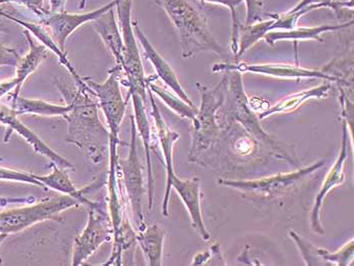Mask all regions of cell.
Masks as SVG:
<instances>
[{
    "label": "cell",
    "instance_id": "484cf974",
    "mask_svg": "<svg viewBox=\"0 0 354 266\" xmlns=\"http://www.w3.org/2000/svg\"><path fill=\"white\" fill-rule=\"evenodd\" d=\"M153 76L147 78V88L152 91V93L158 95L161 98V100L168 106L171 108L176 115L179 117H183V119L192 120L196 117L198 113V108L196 106H191V104L185 102V100L181 99L178 95H174V93H169L162 87L158 86L152 82Z\"/></svg>",
    "mask_w": 354,
    "mask_h": 266
},
{
    "label": "cell",
    "instance_id": "5b68a950",
    "mask_svg": "<svg viewBox=\"0 0 354 266\" xmlns=\"http://www.w3.org/2000/svg\"><path fill=\"white\" fill-rule=\"evenodd\" d=\"M324 165L325 160H320L295 172L275 174L254 180H227L222 178L218 183L236 189L245 196H252L260 200H272L294 193L305 182L306 178L322 169Z\"/></svg>",
    "mask_w": 354,
    "mask_h": 266
},
{
    "label": "cell",
    "instance_id": "7a4b0ae2",
    "mask_svg": "<svg viewBox=\"0 0 354 266\" xmlns=\"http://www.w3.org/2000/svg\"><path fill=\"white\" fill-rule=\"evenodd\" d=\"M154 2L162 8L176 28L183 58H192L204 51L215 52L218 55L226 57L224 48L209 30L207 19L187 0H154Z\"/></svg>",
    "mask_w": 354,
    "mask_h": 266
},
{
    "label": "cell",
    "instance_id": "9c48e42d",
    "mask_svg": "<svg viewBox=\"0 0 354 266\" xmlns=\"http://www.w3.org/2000/svg\"><path fill=\"white\" fill-rule=\"evenodd\" d=\"M137 134L134 115H131L130 150L127 158L118 160V167L121 169L124 189L132 210L133 219L138 231H142L147 227L143 213V198L146 189L144 187L143 167L138 155Z\"/></svg>",
    "mask_w": 354,
    "mask_h": 266
},
{
    "label": "cell",
    "instance_id": "7402d4cb",
    "mask_svg": "<svg viewBox=\"0 0 354 266\" xmlns=\"http://www.w3.org/2000/svg\"><path fill=\"white\" fill-rule=\"evenodd\" d=\"M164 239L165 231L157 224L146 227L136 233L137 243L141 247L148 265H162Z\"/></svg>",
    "mask_w": 354,
    "mask_h": 266
},
{
    "label": "cell",
    "instance_id": "6da1fadb",
    "mask_svg": "<svg viewBox=\"0 0 354 266\" xmlns=\"http://www.w3.org/2000/svg\"><path fill=\"white\" fill-rule=\"evenodd\" d=\"M55 84L70 106L69 112L63 117L68 123L65 141L77 146L93 164H100L109 148V131L100 121V104L95 93L85 82L76 85L75 91L59 80Z\"/></svg>",
    "mask_w": 354,
    "mask_h": 266
},
{
    "label": "cell",
    "instance_id": "ffe728a7",
    "mask_svg": "<svg viewBox=\"0 0 354 266\" xmlns=\"http://www.w3.org/2000/svg\"><path fill=\"white\" fill-rule=\"evenodd\" d=\"M93 28L102 38V42L115 57L117 65L123 64L124 43L119 26L115 19L113 8L104 12L102 17L93 21Z\"/></svg>",
    "mask_w": 354,
    "mask_h": 266
},
{
    "label": "cell",
    "instance_id": "836d02e7",
    "mask_svg": "<svg viewBox=\"0 0 354 266\" xmlns=\"http://www.w3.org/2000/svg\"><path fill=\"white\" fill-rule=\"evenodd\" d=\"M36 200L34 196L26 198H0V208L8 206V204H32Z\"/></svg>",
    "mask_w": 354,
    "mask_h": 266
},
{
    "label": "cell",
    "instance_id": "30bf717a",
    "mask_svg": "<svg viewBox=\"0 0 354 266\" xmlns=\"http://www.w3.org/2000/svg\"><path fill=\"white\" fill-rule=\"evenodd\" d=\"M88 219L85 228L74 240L71 265H82L100 245L113 238L111 219L102 205L91 202L86 207Z\"/></svg>",
    "mask_w": 354,
    "mask_h": 266
},
{
    "label": "cell",
    "instance_id": "f35d334b",
    "mask_svg": "<svg viewBox=\"0 0 354 266\" xmlns=\"http://www.w3.org/2000/svg\"><path fill=\"white\" fill-rule=\"evenodd\" d=\"M0 161H2V159H1V158H0Z\"/></svg>",
    "mask_w": 354,
    "mask_h": 266
},
{
    "label": "cell",
    "instance_id": "3957f363",
    "mask_svg": "<svg viewBox=\"0 0 354 266\" xmlns=\"http://www.w3.org/2000/svg\"><path fill=\"white\" fill-rule=\"evenodd\" d=\"M202 102L194 119L192 120V146L189 161L201 162L202 155L207 152L220 136V126L217 124V112L226 99V77L213 88L196 84Z\"/></svg>",
    "mask_w": 354,
    "mask_h": 266
},
{
    "label": "cell",
    "instance_id": "d6a6232c",
    "mask_svg": "<svg viewBox=\"0 0 354 266\" xmlns=\"http://www.w3.org/2000/svg\"><path fill=\"white\" fill-rule=\"evenodd\" d=\"M19 61H21V58L17 55V52L0 46V65L10 64L17 65V66Z\"/></svg>",
    "mask_w": 354,
    "mask_h": 266
},
{
    "label": "cell",
    "instance_id": "d6986e66",
    "mask_svg": "<svg viewBox=\"0 0 354 266\" xmlns=\"http://www.w3.org/2000/svg\"><path fill=\"white\" fill-rule=\"evenodd\" d=\"M149 93L151 102V115L154 120L155 128H156L157 137L160 143L164 157V165L166 169V182L170 180L176 174L174 167V146L178 141L179 134L170 130L169 126L164 121L160 110L157 106L152 91L147 88Z\"/></svg>",
    "mask_w": 354,
    "mask_h": 266
},
{
    "label": "cell",
    "instance_id": "d4e9b609",
    "mask_svg": "<svg viewBox=\"0 0 354 266\" xmlns=\"http://www.w3.org/2000/svg\"><path fill=\"white\" fill-rule=\"evenodd\" d=\"M274 19L266 21L253 23V25H241L239 28V41H238V53L236 54V60L239 62L240 58L247 50L250 49L259 40L264 38L268 32H272V25Z\"/></svg>",
    "mask_w": 354,
    "mask_h": 266
},
{
    "label": "cell",
    "instance_id": "9a60e30c",
    "mask_svg": "<svg viewBox=\"0 0 354 266\" xmlns=\"http://www.w3.org/2000/svg\"><path fill=\"white\" fill-rule=\"evenodd\" d=\"M133 28H134L135 35H136L138 40H139L142 47H143L144 55H145L146 58L150 61L151 64L154 67L155 70H156L157 76H158L169 88H171V91H174V93H176V95H178L181 99L185 100V102L191 104V106H194L191 98L189 97L185 89L181 86L176 72H174L171 66L164 60L162 56L155 50V48L153 47L149 40L146 38L145 35L142 32L139 25H138V21H133Z\"/></svg>",
    "mask_w": 354,
    "mask_h": 266
},
{
    "label": "cell",
    "instance_id": "83f0119b",
    "mask_svg": "<svg viewBox=\"0 0 354 266\" xmlns=\"http://www.w3.org/2000/svg\"><path fill=\"white\" fill-rule=\"evenodd\" d=\"M354 252V241L351 239V241L345 243L339 250L335 252H330L326 249L318 247V253L326 263L331 265H336L338 266H348L351 265L353 260Z\"/></svg>",
    "mask_w": 354,
    "mask_h": 266
},
{
    "label": "cell",
    "instance_id": "4dcf8cb0",
    "mask_svg": "<svg viewBox=\"0 0 354 266\" xmlns=\"http://www.w3.org/2000/svg\"><path fill=\"white\" fill-rule=\"evenodd\" d=\"M0 180L28 183V184L36 185V187H41L45 191H48L45 185L35 178L34 174L26 173V172L19 171V170L1 169L0 167Z\"/></svg>",
    "mask_w": 354,
    "mask_h": 266
},
{
    "label": "cell",
    "instance_id": "4fadbf2b",
    "mask_svg": "<svg viewBox=\"0 0 354 266\" xmlns=\"http://www.w3.org/2000/svg\"><path fill=\"white\" fill-rule=\"evenodd\" d=\"M348 131V125L345 123V121H343L342 142H341L339 155H338L333 167L328 172L324 182H323L318 195L315 198L314 207L312 209L311 215H310V223H311L312 231L316 233V234L321 235V236L325 234L324 227H323L322 222H321V211H322V206L324 204L325 198H326L328 193L334 187L342 184L345 182L344 165L345 161L348 158V154H347Z\"/></svg>",
    "mask_w": 354,
    "mask_h": 266
},
{
    "label": "cell",
    "instance_id": "277c9868",
    "mask_svg": "<svg viewBox=\"0 0 354 266\" xmlns=\"http://www.w3.org/2000/svg\"><path fill=\"white\" fill-rule=\"evenodd\" d=\"M226 77L227 115L229 122L240 124L246 132L274 151L279 158L292 162V158L279 145V142L270 137L259 123V115L253 112L250 102L244 89L242 73L238 71H225Z\"/></svg>",
    "mask_w": 354,
    "mask_h": 266
},
{
    "label": "cell",
    "instance_id": "8fae6325",
    "mask_svg": "<svg viewBox=\"0 0 354 266\" xmlns=\"http://www.w3.org/2000/svg\"><path fill=\"white\" fill-rule=\"evenodd\" d=\"M174 189L177 195L183 200L187 208V213L191 217L192 225L198 234L205 241L211 239V234L207 232L205 228L204 219H203L202 206H201V180L200 178H194L189 180H180L174 174L168 182H166L165 193H164L162 207V215L164 217H169V200L170 193Z\"/></svg>",
    "mask_w": 354,
    "mask_h": 266
},
{
    "label": "cell",
    "instance_id": "ac0fdd59",
    "mask_svg": "<svg viewBox=\"0 0 354 266\" xmlns=\"http://www.w3.org/2000/svg\"><path fill=\"white\" fill-rule=\"evenodd\" d=\"M27 37L28 44H30V52L25 58L21 59L19 64H17V78H15L12 82L0 84V97H2L4 93H8L12 88H15L12 98L19 97V89H21L26 78L36 70L39 65L49 55L47 47L35 43L32 38L28 36V34H27Z\"/></svg>",
    "mask_w": 354,
    "mask_h": 266
},
{
    "label": "cell",
    "instance_id": "2e32d148",
    "mask_svg": "<svg viewBox=\"0 0 354 266\" xmlns=\"http://www.w3.org/2000/svg\"><path fill=\"white\" fill-rule=\"evenodd\" d=\"M52 172L48 175H36L35 178L43 183L47 189H53L58 191L61 195H66L75 198L82 204V206H89L93 200L86 198V193L100 189L102 182L100 183L93 182L88 187H84L83 189H76L75 185L71 182L68 175V170L59 167L58 165L51 163Z\"/></svg>",
    "mask_w": 354,
    "mask_h": 266
},
{
    "label": "cell",
    "instance_id": "f1b7e54d",
    "mask_svg": "<svg viewBox=\"0 0 354 266\" xmlns=\"http://www.w3.org/2000/svg\"><path fill=\"white\" fill-rule=\"evenodd\" d=\"M201 2H209V3L221 4L230 10L232 15L231 30V50L234 55L238 53V41H239L240 23L236 14V8L243 2V0H200Z\"/></svg>",
    "mask_w": 354,
    "mask_h": 266
},
{
    "label": "cell",
    "instance_id": "d590c367",
    "mask_svg": "<svg viewBox=\"0 0 354 266\" xmlns=\"http://www.w3.org/2000/svg\"><path fill=\"white\" fill-rule=\"evenodd\" d=\"M24 3L27 4L28 8L32 10H41V6H43V0H21Z\"/></svg>",
    "mask_w": 354,
    "mask_h": 266
},
{
    "label": "cell",
    "instance_id": "44dd1931",
    "mask_svg": "<svg viewBox=\"0 0 354 266\" xmlns=\"http://www.w3.org/2000/svg\"><path fill=\"white\" fill-rule=\"evenodd\" d=\"M353 25V19L348 23H341V25H323L314 28H295L288 30H272L264 36V40L268 45L273 46L277 41L290 40H316L323 43L322 35L331 30H343L351 27Z\"/></svg>",
    "mask_w": 354,
    "mask_h": 266
},
{
    "label": "cell",
    "instance_id": "52a82bcc",
    "mask_svg": "<svg viewBox=\"0 0 354 266\" xmlns=\"http://www.w3.org/2000/svg\"><path fill=\"white\" fill-rule=\"evenodd\" d=\"M82 206L75 198L66 195L48 198L38 204L24 208L12 209L0 213V233L12 234L30 228L32 225L50 221L59 217L63 211Z\"/></svg>",
    "mask_w": 354,
    "mask_h": 266
},
{
    "label": "cell",
    "instance_id": "1f68e13d",
    "mask_svg": "<svg viewBox=\"0 0 354 266\" xmlns=\"http://www.w3.org/2000/svg\"><path fill=\"white\" fill-rule=\"evenodd\" d=\"M246 3V21L245 25H253L259 23L262 17L263 2L260 0H243Z\"/></svg>",
    "mask_w": 354,
    "mask_h": 266
},
{
    "label": "cell",
    "instance_id": "e575fe53",
    "mask_svg": "<svg viewBox=\"0 0 354 266\" xmlns=\"http://www.w3.org/2000/svg\"><path fill=\"white\" fill-rule=\"evenodd\" d=\"M67 0H51V12L61 14L64 12Z\"/></svg>",
    "mask_w": 354,
    "mask_h": 266
},
{
    "label": "cell",
    "instance_id": "f546056e",
    "mask_svg": "<svg viewBox=\"0 0 354 266\" xmlns=\"http://www.w3.org/2000/svg\"><path fill=\"white\" fill-rule=\"evenodd\" d=\"M315 6L317 10H320L323 8H330L334 10L335 12H342L343 8H351L353 10V0H351L349 2H339L336 0H301L298 6H295L290 12H296L301 10V8H307V6Z\"/></svg>",
    "mask_w": 354,
    "mask_h": 266
},
{
    "label": "cell",
    "instance_id": "e0dca14e",
    "mask_svg": "<svg viewBox=\"0 0 354 266\" xmlns=\"http://www.w3.org/2000/svg\"><path fill=\"white\" fill-rule=\"evenodd\" d=\"M133 100L134 106V120L136 124L137 132L139 133L146 155V169H147V193H148V210L153 208L154 202V178H153L152 159H151V150H152V139H151V128L149 120L146 115V102L136 93H129Z\"/></svg>",
    "mask_w": 354,
    "mask_h": 266
},
{
    "label": "cell",
    "instance_id": "603a6c76",
    "mask_svg": "<svg viewBox=\"0 0 354 266\" xmlns=\"http://www.w3.org/2000/svg\"><path fill=\"white\" fill-rule=\"evenodd\" d=\"M330 89H331V85L324 84L313 87V88L307 89V91H301V93H294L290 97H286L279 104H274L272 108H268L266 112L259 113V120L266 119V117H272L277 113L294 112L307 100L312 99V98L327 97L329 95Z\"/></svg>",
    "mask_w": 354,
    "mask_h": 266
},
{
    "label": "cell",
    "instance_id": "ba28073f",
    "mask_svg": "<svg viewBox=\"0 0 354 266\" xmlns=\"http://www.w3.org/2000/svg\"><path fill=\"white\" fill-rule=\"evenodd\" d=\"M132 1L133 0H115L124 43L122 69L127 77L122 84L128 87L129 93H136L146 102L147 78L145 77L141 56L135 39L133 21L131 19Z\"/></svg>",
    "mask_w": 354,
    "mask_h": 266
},
{
    "label": "cell",
    "instance_id": "4316f807",
    "mask_svg": "<svg viewBox=\"0 0 354 266\" xmlns=\"http://www.w3.org/2000/svg\"><path fill=\"white\" fill-rule=\"evenodd\" d=\"M288 235H290V238L294 240L296 245L298 246L306 265H330L329 263H326V261L319 255L318 247H317V246L313 245V244L308 242L307 240L304 239L303 237L300 236V235L295 232V231H290Z\"/></svg>",
    "mask_w": 354,
    "mask_h": 266
},
{
    "label": "cell",
    "instance_id": "5bb4252c",
    "mask_svg": "<svg viewBox=\"0 0 354 266\" xmlns=\"http://www.w3.org/2000/svg\"><path fill=\"white\" fill-rule=\"evenodd\" d=\"M115 0L111 1V3L98 8L95 12H87L83 15H70L66 12H61V14L50 15L46 14L43 17L41 23L47 26L51 30L52 39L58 46L61 51L65 52V44L67 39L76 28H80L83 23L93 21L102 17L104 12H108L111 8H115Z\"/></svg>",
    "mask_w": 354,
    "mask_h": 266
},
{
    "label": "cell",
    "instance_id": "74e56055",
    "mask_svg": "<svg viewBox=\"0 0 354 266\" xmlns=\"http://www.w3.org/2000/svg\"><path fill=\"white\" fill-rule=\"evenodd\" d=\"M84 3H85V0H82V8H83V6H84Z\"/></svg>",
    "mask_w": 354,
    "mask_h": 266
},
{
    "label": "cell",
    "instance_id": "cb8c5ba5",
    "mask_svg": "<svg viewBox=\"0 0 354 266\" xmlns=\"http://www.w3.org/2000/svg\"><path fill=\"white\" fill-rule=\"evenodd\" d=\"M12 111L17 115L24 113H34V115H46V117H64L70 111L69 104L66 106H58V104H50L39 99H27V98H12Z\"/></svg>",
    "mask_w": 354,
    "mask_h": 266
},
{
    "label": "cell",
    "instance_id": "8992f818",
    "mask_svg": "<svg viewBox=\"0 0 354 266\" xmlns=\"http://www.w3.org/2000/svg\"><path fill=\"white\" fill-rule=\"evenodd\" d=\"M123 71L121 66L117 65L109 71V76L106 82L97 84L91 78H83L87 85L93 89L96 98H97L100 108L106 117L109 131V152L118 151V146L122 144L119 138L120 130L124 115H126L127 106L131 95L128 93L126 99L122 95L120 88V77Z\"/></svg>",
    "mask_w": 354,
    "mask_h": 266
},
{
    "label": "cell",
    "instance_id": "8d00e7d4",
    "mask_svg": "<svg viewBox=\"0 0 354 266\" xmlns=\"http://www.w3.org/2000/svg\"><path fill=\"white\" fill-rule=\"evenodd\" d=\"M8 234H4V233H0V246H1L2 242L8 238ZM2 263L1 255H0V265Z\"/></svg>",
    "mask_w": 354,
    "mask_h": 266
},
{
    "label": "cell",
    "instance_id": "7c38bea8",
    "mask_svg": "<svg viewBox=\"0 0 354 266\" xmlns=\"http://www.w3.org/2000/svg\"><path fill=\"white\" fill-rule=\"evenodd\" d=\"M215 73L225 71H238L240 73L261 74V75L272 76L277 78H288V79H301V78H317V79L327 80V82H344L334 74L326 73L324 71L313 70V69L301 68L299 65L286 64H246V63H217L212 69Z\"/></svg>",
    "mask_w": 354,
    "mask_h": 266
}]
</instances>
